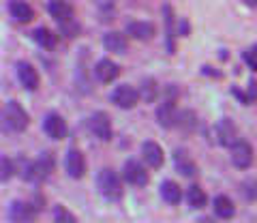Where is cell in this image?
Masks as SVG:
<instances>
[{"mask_svg": "<svg viewBox=\"0 0 257 223\" xmlns=\"http://www.w3.org/2000/svg\"><path fill=\"white\" fill-rule=\"evenodd\" d=\"M32 41H35L39 47H43V50H52L56 45V35L52 33L50 28H37L35 33H32Z\"/></svg>", "mask_w": 257, "mask_h": 223, "instance_id": "obj_22", "label": "cell"}, {"mask_svg": "<svg viewBox=\"0 0 257 223\" xmlns=\"http://www.w3.org/2000/svg\"><path fill=\"white\" fill-rule=\"evenodd\" d=\"M163 15H165V35H167V50L170 54H174V15L170 5L163 7Z\"/></svg>", "mask_w": 257, "mask_h": 223, "instance_id": "obj_25", "label": "cell"}, {"mask_svg": "<svg viewBox=\"0 0 257 223\" xmlns=\"http://www.w3.org/2000/svg\"><path fill=\"white\" fill-rule=\"evenodd\" d=\"M178 127H182V129L187 131V133H191V131L197 127V116L193 114V112H189V109L182 112V114L178 116Z\"/></svg>", "mask_w": 257, "mask_h": 223, "instance_id": "obj_27", "label": "cell"}, {"mask_svg": "<svg viewBox=\"0 0 257 223\" xmlns=\"http://www.w3.org/2000/svg\"><path fill=\"white\" fill-rule=\"evenodd\" d=\"M0 163H3V182H7L11 176H13V172H15V167H13V163L9 161V157L7 155H3V159H0Z\"/></svg>", "mask_w": 257, "mask_h": 223, "instance_id": "obj_31", "label": "cell"}, {"mask_svg": "<svg viewBox=\"0 0 257 223\" xmlns=\"http://www.w3.org/2000/svg\"><path fill=\"white\" fill-rule=\"evenodd\" d=\"M242 60H244V65H246L248 69L257 71V43L242 52Z\"/></svg>", "mask_w": 257, "mask_h": 223, "instance_id": "obj_28", "label": "cell"}, {"mask_svg": "<svg viewBox=\"0 0 257 223\" xmlns=\"http://www.w3.org/2000/svg\"><path fill=\"white\" fill-rule=\"evenodd\" d=\"M174 163H176V170H178L182 176H193V174L197 172V167H195V163H193L191 155L184 148H178L174 153Z\"/></svg>", "mask_w": 257, "mask_h": 223, "instance_id": "obj_18", "label": "cell"}, {"mask_svg": "<svg viewBox=\"0 0 257 223\" xmlns=\"http://www.w3.org/2000/svg\"><path fill=\"white\" fill-rule=\"evenodd\" d=\"M246 7H251V9H257V0H242Z\"/></svg>", "mask_w": 257, "mask_h": 223, "instance_id": "obj_33", "label": "cell"}, {"mask_svg": "<svg viewBox=\"0 0 257 223\" xmlns=\"http://www.w3.org/2000/svg\"><path fill=\"white\" fill-rule=\"evenodd\" d=\"M96 187H99V193L105 197V200H120L122 197V182L120 176L109 170V167H103V170L96 174Z\"/></svg>", "mask_w": 257, "mask_h": 223, "instance_id": "obj_1", "label": "cell"}, {"mask_svg": "<svg viewBox=\"0 0 257 223\" xmlns=\"http://www.w3.org/2000/svg\"><path fill=\"white\" fill-rule=\"evenodd\" d=\"M122 178L128 182V185H133V187H146L148 180H150L146 167H144L140 161H135V159H128V161H124V165H122Z\"/></svg>", "mask_w": 257, "mask_h": 223, "instance_id": "obj_6", "label": "cell"}, {"mask_svg": "<svg viewBox=\"0 0 257 223\" xmlns=\"http://www.w3.org/2000/svg\"><path fill=\"white\" fill-rule=\"evenodd\" d=\"M246 97H248V101L257 99V79H253V82L248 84V88H246Z\"/></svg>", "mask_w": 257, "mask_h": 223, "instance_id": "obj_32", "label": "cell"}, {"mask_svg": "<svg viewBox=\"0 0 257 223\" xmlns=\"http://www.w3.org/2000/svg\"><path fill=\"white\" fill-rule=\"evenodd\" d=\"M212 210L219 219H231L236 214V208L234 204H231V200L227 195H216L214 202H212Z\"/></svg>", "mask_w": 257, "mask_h": 223, "instance_id": "obj_21", "label": "cell"}, {"mask_svg": "<svg viewBox=\"0 0 257 223\" xmlns=\"http://www.w3.org/2000/svg\"><path fill=\"white\" fill-rule=\"evenodd\" d=\"M15 71H18V79H20V84H22L26 90L35 92V90L39 88V73H37V69L32 67L30 62L20 60V62H18V67H15Z\"/></svg>", "mask_w": 257, "mask_h": 223, "instance_id": "obj_10", "label": "cell"}, {"mask_svg": "<svg viewBox=\"0 0 257 223\" xmlns=\"http://www.w3.org/2000/svg\"><path fill=\"white\" fill-rule=\"evenodd\" d=\"M240 195H242L246 202L257 200V180L255 178H246V180L240 182Z\"/></svg>", "mask_w": 257, "mask_h": 223, "instance_id": "obj_26", "label": "cell"}, {"mask_svg": "<svg viewBox=\"0 0 257 223\" xmlns=\"http://www.w3.org/2000/svg\"><path fill=\"white\" fill-rule=\"evenodd\" d=\"M50 15L58 24L69 22V20H73V7H71L67 0H52L50 3Z\"/></svg>", "mask_w": 257, "mask_h": 223, "instance_id": "obj_19", "label": "cell"}, {"mask_svg": "<svg viewBox=\"0 0 257 223\" xmlns=\"http://www.w3.org/2000/svg\"><path fill=\"white\" fill-rule=\"evenodd\" d=\"M126 35L138 39V41H150L152 35H155V26H152L150 22H128Z\"/></svg>", "mask_w": 257, "mask_h": 223, "instance_id": "obj_16", "label": "cell"}, {"mask_svg": "<svg viewBox=\"0 0 257 223\" xmlns=\"http://www.w3.org/2000/svg\"><path fill=\"white\" fill-rule=\"evenodd\" d=\"M159 193H161V197H163V202L172 204V206L180 204V200H182V189H180L178 182H174V180H163L161 182Z\"/></svg>", "mask_w": 257, "mask_h": 223, "instance_id": "obj_17", "label": "cell"}, {"mask_svg": "<svg viewBox=\"0 0 257 223\" xmlns=\"http://www.w3.org/2000/svg\"><path fill=\"white\" fill-rule=\"evenodd\" d=\"M109 99H111V103H116L120 109H133L142 97H140L138 88H133V86H128V84H120L111 90Z\"/></svg>", "mask_w": 257, "mask_h": 223, "instance_id": "obj_3", "label": "cell"}, {"mask_svg": "<svg viewBox=\"0 0 257 223\" xmlns=\"http://www.w3.org/2000/svg\"><path fill=\"white\" fill-rule=\"evenodd\" d=\"M178 109H176L174 101H163L161 105L157 107V123L163 127V129H172V127L178 125Z\"/></svg>", "mask_w": 257, "mask_h": 223, "instance_id": "obj_11", "label": "cell"}, {"mask_svg": "<svg viewBox=\"0 0 257 223\" xmlns=\"http://www.w3.org/2000/svg\"><path fill=\"white\" fill-rule=\"evenodd\" d=\"M94 75L101 84H111L120 75V67L116 65V62H111L109 58H101L94 65Z\"/></svg>", "mask_w": 257, "mask_h": 223, "instance_id": "obj_13", "label": "cell"}, {"mask_svg": "<svg viewBox=\"0 0 257 223\" xmlns=\"http://www.w3.org/2000/svg\"><path fill=\"white\" fill-rule=\"evenodd\" d=\"M187 202H189L191 208H204V206H206V193H204V189L197 187V185L189 187V191H187Z\"/></svg>", "mask_w": 257, "mask_h": 223, "instance_id": "obj_24", "label": "cell"}, {"mask_svg": "<svg viewBox=\"0 0 257 223\" xmlns=\"http://www.w3.org/2000/svg\"><path fill=\"white\" fill-rule=\"evenodd\" d=\"M43 131L50 140H62V138H67V123H64V118L60 114L50 112L43 118Z\"/></svg>", "mask_w": 257, "mask_h": 223, "instance_id": "obj_9", "label": "cell"}, {"mask_svg": "<svg viewBox=\"0 0 257 223\" xmlns=\"http://www.w3.org/2000/svg\"><path fill=\"white\" fill-rule=\"evenodd\" d=\"M88 131H90L96 140L101 142H109L111 140V121L105 112H94L88 118Z\"/></svg>", "mask_w": 257, "mask_h": 223, "instance_id": "obj_5", "label": "cell"}, {"mask_svg": "<svg viewBox=\"0 0 257 223\" xmlns=\"http://www.w3.org/2000/svg\"><path fill=\"white\" fill-rule=\"evenodd\" d=\"M140 97L146 101V103H152V101L159 97V86H157V82L152 77L142 79V84H140Z\"/></svg>", "mask_w": 257, "mask_h": 223, "instance_id": "obj_23", "label": "cell"}, {"mask_svg": "<svg viewBox=\"0 0 257 223\" xmlns=\"http://www.w3.org/2000/svg\"><path fill=\"white\" fill-rule=\"evenodd\" d=\"M214 138L219 142L221 146H231L238 138V127L234 125V121H229V118H221L219 123L214 125Z\"/></svg>", "mask_w": 257, "mask_h": 223, "instance_id": "obj_8", "label": "cell"}, {"mask_svg": "<svg viewBox=\"0 0 257 223\" xmlns=\"http://www.w3.org/2000/svg\"><path fill=\"white\" fill-rule=\"evenodd\" d=\"M126 45H128V41H126V37L122 33H107L105 37H103V47L111 54H124Z\"/></svg>", "mask_w": 257, "mask_h": 223, "instance_id": "obj_20", "label": "cell"}, {"mask_svg": "<svg viewBox=\"0 0 257 223\" xmlns=\"http://www.w3.org/2000/svg\"><path fill=\"white\" fill-rule=\"evenodd\" d=\"M11 223H30L37 219V210L35 206L28 204V202H22V200H15L9 204V212H7Z\"/></svg>", "mask_w": 257, "mask_h": 223, "instance_id": "obj_7", "label": "cell"}, {"mask_svg": "<svg viewBox=\"0 0 257 223\" xmlns=\"http://www.w3.org/2000/svg\"><path fill=\"white\" fill-rule=\"evenodd\" d=\"M54 219L56 221H60V223H75L77 219H75V214H71L64 206H56L54 208Z\"/></svg>", "mask_w": 257, "mask_h": 223, "instance_id": "obj_29", "label": "cell"}, {"mask_svg": "<svg viewBox=\"0 0 257 223\" xmlns=\"http://www.w3.org/2000/svg\"><path fill=\"white\" fill-rule=\"evenodd\" d=\"M229 157L238 170H248L253 165V146L244 140H236L229 146Z\"/></svg>", "mask_w": 257, "mask_h": 223, "instance_id": "obj_4", "label": "cell"}, {"mask_svg": "<svg viewBox=\"0 0 257 223\" xmlns=\"http://www.w3.org/2000/svg\"><path fill=\"white\" fill-rule=\"evenodd\" d=\"M9 13L15 22H22V24H28L35 20V11H32V7L28 3H24V0H11L9 3Z\"/></svg>", "mask_w": 257, "mask_h": 223, "instance_id": "obj_15", "label": "cell"}, {"mask_svg": "<svg viewBox=\"0 0 257 223\" xmlns=\"http://www.w3.org/2000/svg\"><path fill=\"white\" fill-rule=\"evenodd\" d=\"M60 26V33L64 35V37H75L77 33H79V24L75 22V20H69V22H62V24H58Z\"/></svg>", "mask_w": 257, "mask_h": 223, "instance_id": "obj_30", "label": "cell"}, {"mask_svg": "<svg viewBox=\"0 0 257 223\" xmlns=\"http://www.w3.org/2000/svg\"><path fill=\"white\" fill-rule=\"evenodd\" d=\"M3 123H5V129L22 133L28 127V114L18 101H7L3 109Z\"/></svg>", "mask_w": 257, "mask_h": 223, "instance_id": "obj_2", "label": "cell"}, {"mask_svg": "<svg viewBox=\"0 0 257 223\" xmlns=\"http://www.w3.org/2000/svg\"><path fill=\"white\" fill-rule=\"evenodd\" d=\"M142 159L146 161L148 167L159 170V167L163 165V148H161L157 142H144L142 144Z\"/></svg>", "mask_w": 257, "mask_h": 223, "instance_id": "obj_14", "label": "cell"}, {"mask_svg": "<svg viewBox=\"0 0 257 223\" xmlns=\"http://www.w3.org/2000/svg\"><path fill=\"white\" fill-rule=\"evenodd\" d=\"M64 167H67V174L71 178H75V180L82 178L84 172H86V159H84V155L79 153V150L71 148L67 153V159H64Z\"/></svg>", "mask_w": 257, "mask_h": 223, "instance_id": "obj_12", "label": "cell"}]
</instances>
